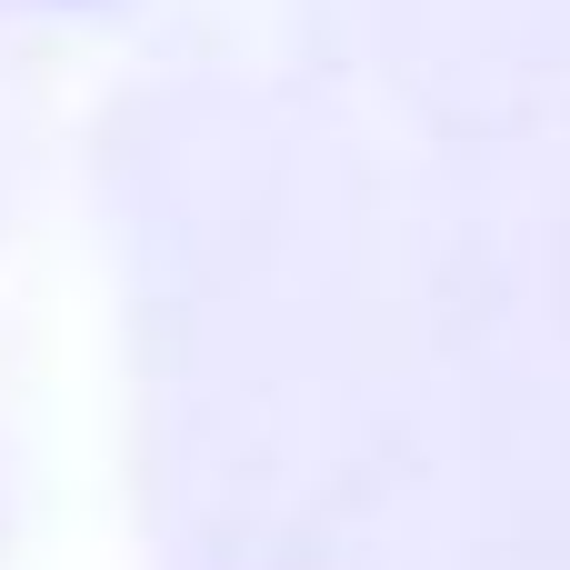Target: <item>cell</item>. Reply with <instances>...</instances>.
<instances>
[]
</instances>
